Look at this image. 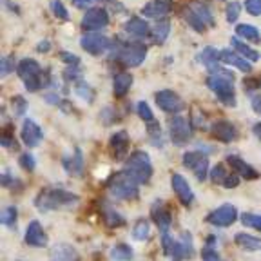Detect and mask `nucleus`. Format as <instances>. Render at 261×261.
Instances as JSON below:
<instances>
[{"label": "nucleus", "mask_w": 261, "mask_h": 261, "mask_svg": "<svg viewBox=\"0 0 261 261\" xmlns=\"http://www.w3.org/2000/svg\"><path fill=\"white\" fill-rule=\"evenodd\" d=\"M44 100L49 103V106H55V107H64V103H65V100H62L60 96H58L57 93H45L44 94Z\"/></svg>", "instance_id": "53"}, {"label": "nucleus", "mask_w": 261, "mask_h": 261, "mask_svg": "<svg viewBox=\"0 0 261 261\" xmlns=\"http://www.w3.org/2000/svg\"><path fill=\"white\" fill-rule=\"evenodd\" d=\"M245 11L252 16L261 15V0H245Z\"/></svg>", "instance_id": "50"}, {"label": "nucleus", "mask_w": 261, "mask_h": 261, "mask_svg": "<svg viewBox=\"0 0 261 261\" xmlns=\"http://www.w3.org/2000/svg\"><path fill=\"white\" fill-rule=\"evenodd\" d=\"M151 216H152V220H154V223L158 225V228L162 230V234L169 232V227H171V223H172V216L162 200H156L154 203H152Z\"/></svg>", "instance_id": "18"}, {"label": "nucleus", "mask_w": 261, "mask_h": 261, "mask_svg": "<svg viewBox=\"0 0 261 261\" xmlns=\"http://www.w3.org/2000/svg\"><path fill=\"white\" fill-rule=\"evenodd\" d=\"M238 185H240V176L236 174V172H228V176L225 178V181H223V187L225 189H236Z\"/></svg>", "instance_id": "56"}, {"label": "nucleus", "mask_w": 261, "mask_h": 261, "mask_svg": "<svg viewBox=\"0 0 261 261\" xmlns=\"http://www.w3.org/2000/svg\"><path fill=\"white\" fill-rule=\"evenodd\" d=\"M250 106H252V111L256 114H259L261 116V93L254 94L252 96V102H250Z\"/></svg>", "instance_id": "58"}, {"label": "nucleus", "mask_w": 261, "mask_h": 261, "mask_svg": "<svg viewBox=\"0 0 261 261\" xmlns=\"http://www.w3.org/2000/svg\"><path fill=\"white\" fill-rule=\"evenodd\" d=\"M156 98V106L163 111V113H169V114H179L181 111L185 109V103L184 100L171 89H163L158 91L154 94Z\"/></svg>", "instance_id": "10"}, {"label": "nucleus", "mask_w": 261, "mask_h": 261, "mask_svg": "<svg viewBox=\"0 0 261 261\" xmlns=\"http://www.w3.org/2000/svg\"><path fill=\"white\" fill-rule=\"evenodd\" d=\"M201 259L203 261H223L220 257V254L216 252V249H212V247H205L201 250Z\"/></svg>", "instance_id": "52"}, {"label": "nucleus", "mask_w": 261, "mask_h": 261, "mask_svg": "<svg viewBox=\"0 0 261 261\" xmlns=\"http://www.w3.org/2000/svg\"><path fill=\"white\" fill-rule=\"evenodd\" d=\"M133 86V74L130 73H118L113 80V94L116 98H123L129 93Z\"/></svg>", "instance_id": "26"}, {"label": "nucleus", "mask_w": 261, "mask_h": 261, "mask_svg": "<svg viewBox=\"0 0 261 261\" xmlns=\"http://www.w3.org/2000/svg\"><path fill=\"white\" fill-rule=\"evenodd\" d=\"M252 130H254V136H256V138H257V140H259V142H261V122L254 123Z\"/></svg>", "instance_id": "60"}, {"label": "nucleus", "mask_w": 261, "mask_h": 261, "mask_svg": "<svg viewBox=\"0 0 261 261\" xmlns=\"http://www.w3.org/2000/svg\"><path fill=\"white\" fill-rule=\"evenodd\" d=\"M103 221H106V225L109 228H118L125 225V218H123L120 212L114 211V208H107V211L103 212Z\"/></svg>", "instance_id": "36"}, {"label": "nucleus", "mask_w": 261, "mask_h": 261, "mask_svg": "<svg viewBox=\"0 0 261 261\" xmlns=\"http://www.w3.org/2000/svg\"><path fill=\"white\" fill-rule=\"evenodd\" d=\"M107 2H111V0H107Z\"/></svg>", "instance_id": "61"}, {"label": "nucleus", "mask_w": 261, "mask_h": 261, "mask_svg": "<svg viewBox=\"0 0 261 261\" xmlns=\"http://www.w3.org/2000/svg\"><path fill=\"white\" fill-rule=\"evenodd\" d=\"M140 184H136L135 179L130 178L125 171L114 172L107 181V189H109L111 196H114L116 200H136L140 194Z\"/></svg>", "instance_id": "3"}, {"label": "nucleus", "mask_w": 261, "mask_h": 261, "mask_svg": "<svg viewBox=\"0 0 261 261\" xmlns=\"http://www.w3.org/2000/svg\"><path fill=\"white\" fill-rule=\"evenodd\" d=\"M58 57H60V60L64 62V64L71 65V67H78V65H80V58H78L76 55L69 53V51H60Z\"/></svg>", "instance_id": "49"}, {"label": "nucleus", "mask_w": 261, "mask_h": 261, "mask_svg": "<svg viewBox=\"0 0 261 261\" xmlns=\"http://www.w3.org/2000/svg\"><path fill=\"white\" fill-rule=\"evenodd\" d=\"M123 171L135 179L136 184H147L152 176V163L151 156L145 151H135L127 158Z\"/></svg>", "instance_id": "4"}, {"label": "nucleus", "mask_w": 261, "mask_h": 261, "mask_svg": "<svg viewBox=\"0 0 261 261\" xmlns=\"http://www.w3.org/2000/svg\"><path fill=\"white\" fill-rule=\"evenodd\" d=\"M2 185H4V187H15V185H18V187H22V184L20 181H18V179L15 178V176L11 174V172L9 171H4V174H2Z\"/></svg>", "instance_id": "54"}, {"label": "nucleus", "mask_w": 261, "mask_h": 261, "mask_svg": "<svg viewBox=\"0 0 261 261\" xmlns=\"http://www.w3.org/2000/svg\"><path fill=\"white\" fill-rule=\"evenodd\" d=\"M211 133H212V136L221 143H230L238 138L236 125H234L232 122H228V120H220V122H216L211 127Z\"/></svg>", "instance_id": "17"}, {"label": "nucleus", "mask_w": 261, "mask_h": 261, "mask_svg": "<svg viewBox=\"0 0 261 261\" xmlns=\"http://www.w3.org/2000/svg\"><path fill=\"white\" fill-rule=\"evenodd\" d=\"M80 201L74 192L65 189H42L35 198V207L40 212L58 211V208H69Z\"/></svg>", "instance_id": "1"}, {"label": "nucleus", "mask_w": 261, "mask_h": 261, "mask_svg": "<svg viewBox=\"0 0 261 261\" xmlns=\"http://www.w3.org/2000/svg\"><path fill=\"white\" fill-rule=\"evenodd\" d=\"M16 220H18V211H16V207L11 205V207H6L4 211H2V223H4L6 227L15 228Z\"/></svg>", "instance_id": "40"}, {"label": "nucleus", "mask_w": 261, "mask_h": 261, "mask_svg": "<svg viewBox=\"0 0 261 261\" xmlns=\"http://www.w3.org/2000/svg\"><path fill=\"white\" fill-rule=\"evenodd\" d=\"M261 87V80L259 78H245L243 80V89L247 93H252V91L259 89Z\"/></svg>", "instance_id": "55"}, {"label": "nucleus", "mask_w": 261, "mask_h": 261, "mask_svg": "<svg viewBox=\"0 0 261 261\" xmlns=\"http://www.w3.org/2000/svg\"><path fill=\"white\" fill-rule=\"evenodd\" d=\"M169 136H171V142L178 147H184L191 142L192 138V123L191 120H187L185 116H179L174 114L171 120H169Z\"/></svg>", "instance_id": "8"}, {"label": "nucleus", "mask_w": 261, "mask_h": 261, "mask_svg": "<svg viewBox=\"0 0 261 261\" xmlns=\"http://www.w3.org/2000/svg\"><path fill=\"white\" fill-rule=\"evenodd\" d=\"M74 93H76L78 96L82 98V100H86L87 103H93L94 102V96H96V94H94L93 87H91L87 82L82 80V78L76 82V84H74Z\"/></svg>", "instance_id": "34"}, {"label": "nucleus", "mask_w": 261, "mask_h": 261, "mask_svg": "<svg viewBox=\"0 0 261 261\" xmlns=\"http://www.w3.org/2000/svg\"><path fill=\"white\" fill-rule=\"evenodd\" d=\"M236 37L241 40L252 42V44H261V35L259 29L252 24H240L236 28Z\"/></svg>", "instance_id": "28"}, {"label": "nucleus", "mask_w": 261, "mask_h": 261, "mask_svg": "<svg viewBox=\"0 0 261 261\" xmlns=\"http://www.w3.org/2000/svg\"><path fill=\"white\" fill-rule=\"evenodd\" d=\"M179 243H181V249L185 252V257H192L194 256V247H192V236L189 232H184L179 238Z\"/></svg>", "instance_id": "45"}, {"label": "nucleus", "mask_w": 261, "mask_h": 261, "mask_svg": "<svg viewBox=\"0 0 261 261\" xmlns=\"http://www.w3.org/2000/svg\"><path fill=\"white\" fill-rule=\"evenodd\" d=\"M234 241H236V245L240 249L249 250V252H256V250L261 249V240L256 236H250V234H245V232L236 234Z\"/></svg>", "instance_id": "30"}, {"label": "nucleus", "mask_w": 261, "mask_h": 261, "mask_svg": "<svg viewBox=\"0 0 261 261\" xmlns=\"http://www.w3.org/2000/svg\"><path fill=\"white\" fill-rule=\"evenodd\" d=\"M133 256H135V252H133V249L125 243L114 245L113 249L109 250V257L113 261H130Z\"/></svg>", "instance_id": "32"}, {"label": "nucleus", "mask_w": 261, "mask_h": 261, "mask_svg": "<svg viewBox=\"0 0 261 261\" xmlns=\"http://www.w3.org/2000/svg\"><path fill=\"white\" fill-rule=\"evenodd\" d=\"M207 87L216 94L223 106L236 107V93H234V74L225 67L211 73L207 76Z\"/></svg>", "instance_id": "2"}, {"label": "nucleus", "mask_w": 261, "mask_h": 261, "mask_svg": "<svg viewBox=\"0 0 261 261\" xmlns=\"http://www.w3.org/2000/svg\"><path fill=\"white\" fill-rule=\"evenodd\" d=\"M64 80L76 84V82L80 80V69H78V67H71V65H67V69L64 71Z\"/></svg>", "instance_id": "51"}, {"label": "nucleus", "mask_w": 261, "mask_h": 261, "mask_svg": "<svg viewBox=\"0 0 261 261\" xmlns=\"http://www.w3.org/2000/svg\"><path fill=\"white\" fill-rule=\"evenodd\" d=\"M189 8H191L192 11L196 13V15L200 16L201 20L205 22V25H207V28H214V25H216L214 15H212L211 8H208L205 2H201V0H192L191 4H189Z\"/></svg>", "instance_id": "27"}, {"label": "nucleus", "mask_w": 261, "mask_h": 261, "mask_svg": "<svg viewBox=\"0 0 261 261\" xmlns=\"http://www.w3.org/2000/svg\"><path fill=\"white\" fill-rule=\"evenodd\" d=\"M51 261H80V254L69 243H57L49 252Z\"/></svg>", "instance_id": "23"}, {"label": "nucleus", "mask_w": 261, "mask_h": 261, "mask_svg": "<svg viewBox=\"0 0 261 261\" xmlns=\"http://www.w3.org/2000/svg\"><path fill=\"white\" fill-rule=\"evenodd\" d=\"M107 24H109V13L103 8H91L82 18V29H86L87 33H96Z\"/></svg>", "instance_id": "11"}, {"label": "nucleus", "mask_w": 261, "mask_h": 261, "mask_svg": "<svg viewBox=\"0 0 261 261\" xmlns=\"http://www.w3.org/2000/svg\"><path fill=\"white\" fill-rule=\"evenodd\" d=\"M116 57L125 67H138L143 64L147 57V45L143 42H127V44H120Z\"/></svg>", "instance_id": "6"}, {"label": "nucleus", "mask_w": 261, "mask_h": 261, "mask_svg": "<svg viewBox=\"0 0 261 261\" xmlns=\"http://www.w3.org/2000/svg\"><path fill=\"white\" fill-rule=\"evenodd\" d=\"M13 69H15V57L8 55V57L0 60V74H2V78H6L9 73H13Z\"/></svg>", "instance_id": "46"}, {"label": "nucleus", "mask_w": 261, "mask_h": 261, "mask_svg": "<svg viewBox=\"0 0 261 261\" xmlns=\"http://www.w3.org/2000/svg\"><path fill=\"white\" fill-rule=\"evenodd\" d=\"M230 44H232L234 51H238V53H240L241 57H245L249 62H257V60L261 58V55L257 53L256 49L250 47L249 44H245V42L241 40V38L232 37V38H230Z\"/></svg>", "instance_id": "29"}, {"label": "nucleus", "mask_w": 261, "mask_h": 261, "mask_svg": "<svg viewBox=\"0 0 261 261\" xmlns=\"http://www.w3.org/2000/svg\"><path fill=\"white\" fill-rule=\"evenodd\" d=\"M240 13H241L240 2H230V4H227V9H225V18H227L228 24H234V22L240 18Z\"/></svg>", "instance_id": "42"}, {"label": "nucleus", "mask_w": 261, "mask_h": 261, "mask_svg": "<svg viewBox=\"0 0 261 261\" xmlns=\"http://www.w3.org/2000/svg\"><path fill=\"white\" fill-rule=\"evenodd\" d=\"M18 163H20V167L28 172H33L37 169V162H35L33 154H29V152H24V154L20 156V160H18Z\"/></svg>", "instance_id": "47"}, {"label": "nucleus", "mask_w": 261, "mask_h": 261, "mask_svg": "<svg viewBox=\"0 0 261 261\" xmlns=\"http://www.w3.org/2000/svg\"><path fill=\"white\" fill-rule=\"evenodd\" d=\"M236 220H238V211H236V207L230 203L221 205V207H218L216 211H212L211 214L205 218V221L214 225V227H230Z\"/></svg>", "instance_id": "12"}, {"label": "nucleus", "mask_w": 261, "mask_h": 261, "mask_svg": "<svg viewBox=\"0 0 261 261\" xmlns=\"http://www.w3.org/2000/svg\"><path fill=\"white\" fill-rule=\"evenodd\" d=\"M64 171L69 176H82L84 174V154L78 147L73 149V154H65L62 160Z\"/></svg>", "instance_id": "22"}, {"label": "nucleus", "mask_w": 261, "mask_h": 261, "mask_svg": "<svg viewBox=\"0 0 261 261\" xmlns=\"http://www.w3.org/2000/svg\"><path fill=\"white\" fill-rule=\"evenodd\" d=\"M11 111H13V116H24L25 111H28V100H25L22 94H16V96H11Z\"/></svg>", "instance_id": "38"}, {"label": "nucleus", "mask_w": 261, "mask_h": 261, "mask_svg": "<svg viewBox=\"0 0 261 261\" xmlns=\"http://www.w3.org/2000/svg\"><path fill=\"white\" fill-rule=\"evenodd\" d=\"M147 136L154 143V147H163V133H162V127H160V123L156 122V120L147 123Z\"/></svg>", "instance_id": "37"}, {"label": "nucleus", "mask_w": 261, "mask_h": 261, "mask_svg": "<svg viewBox=\"0 0 261 261\" xmlns=\"http://www.w3.org/2000/svg\"><path fill=\"white\" fill-rule=\"evenodd\" d=\"M169 33H171V22L167 20V18H163V20H158L156 22V25L151 29V40L154 42V44H163V42L167 40Z\"/></svg>", "instance_id": "31"}, {"label": "nucleus", "mask_w": 261, "mask_h": 261, "mask_svg": "<svg viewBox=\"0 0 261 261\" xmlns=\"http://www.w3.org/2000/svg\"><path fill=\"white\" fill-rule=\"evenodd\" d=\"M171 9L172 4L169 0H151L142 8V15L147 18H154V20H163L171 13Z\"/></svg>", "instance_id": "19"}, {"label": "nucleus", "mask_w": 261, "mask_h": 261, "mask_svg": "<svg viewBox=\"0 0 261 261\" xmlns=\"http://www.w3.org/2000/svg\"><path fill=\"white\" fill-rule=\"evenodd\" d=\"M136 113H138V116L143 120V122H154V114H152V109L149 107V103L147 102H138V106H136Z\"/></svg>", "instance_id": "43"}, {"label": "nucleus", "mask_w": 261, "mask_h": 261, "mask_svg": "<svg viewBox=\"0 0 261 261\" xmlns=\"http://www.w3.org/2000/svg\"><path fill=\"white\" fill-rule=\"evenodd\" d=\"M227 163L230 165V169H232L240 178H245V179H257L259 178V172H257L252 165H249L243 158H240V156H236V154L227 156Z\"/></svg>", "instance_id": "20"}, {"label": "nucleus", "mask_w": 261, "mask_h": 261, "mask_svg": "<svg viewBox=\"0 0 261 261\" xmlns=\"http://www.w3.org/2000/svg\"><path fill=\"white\" fill-rule=\"evenodd\" d=\"M123 29H125L127 35L135 38H145L147 35H151L149 24L143 18H140V16H130L129 20L125 22V25H123Z\"/></svg>", "instance_id": "24"}, {"label": "nucleus", "mask_w": 261, "mask_h": 261, "mask_svg": "<svg viewBox=\"0 0 261 261\" xmlns=\"http://www.w3.org/2000/svg\"><path fill=\"white\" fill-rule=\"evenodd\" d=\"M80 45L86 53L93 55V57H100V55L106 53L113 44H111L109 38L100 35V33H86V35L80 38Z\"/></svg>", "instance_id": "9"}, {"label": "nucleus", "mask_w": 261, "mask_h": 261, "mask_svg": "<svg viewBox=\"0 0 261 261\" xmlns=\"http://www.w3.org/2000/svg\"><path fill=\"white\" fill-rule=\"evenodd\" d=\"M184 18H185V22H187L189 25H191L192 29H194L196 33H203L205 29H207V25H205V22L201 20L200 16L196 15L194 11H192L191 8H185V11H184Z\"/></svg>", "instance_id": "35"}, {"label": "nucleus", "mask_w": 261, "mask_h": 261, "mask_svg": "<svg viewBox=\"0 0 261 261\" xmlns=\"http://www.w3.org/2000/svg\"><path fill=\"white\" fill-rule=\"evenodd\" d=\"M129 145H130V138L127 130H116L109 140V147H111V154L116 162H123L129 156Z\"/></svg>", "instance_id": "13"}, {"label": "nucleus", "mask_w": 261, "mask_h": 261, "mask_svg": "<svg viewBox=\"0 0 261 261\" xmlns=\"http://www.w3.org/2000/svg\"><path fill=\"white\" fill-rule=\"evenodd\" d=\"M42 67L37 60L33 58H24L20 64L16 65V73L20 76V80L24 82L25 89L29 93H37L42 87Z\"/></svg>", "instance_id": "5"}, {"label": "nucleus", "mask_w": 261, "mask_h": 261, "mask_svg": "<svg viewBox=\"0 0 261 261\" xmlns=\"http://www.w3.org/2000/svg\"><path fill=\"white\" fill-rule=\"evenodd\" d=\"M171 185H172V191H174L176 198L179 200V203L185 205V207H191V205L194 203V192H192L191 185H189V181L184 176L178 174V172H172Z\"/></svg>", "instance_id": "14"}, {"label": "nucleus", "mask_w": 261, "mask_h": 261, "mask_svg": "<svg viewBox=\"0 0 261 261\" xmlns=\"http://www.w3.org/2000/svg\"><path fill=\"white\" fill-rule=\"evenodd\" d=\"M221 64L232 65V67L243 71V73H252V62H249L245 57H241L234 49H223L221 51Z\"/></svg>", "instance_id": "21"}, {"label": "nucleus", "mask_w": 261, "mask_h": 261, "mask_svg": "<svg viewBox=\"0 0 261 261\" xmlns=\"http://www.w3.org/2000/svg\"><path fill=\"white\" fill-rule=\"evenodd\" d=\"M181 163H184V167L187 171H191L196 178L200 179V181H205L211 174L208 171V156L207 152L203 151H187L184 156H181Z\"/></svg>", "instance_id": "7"}, {"label": "nucleus", "mask_w": 261, "mask_h": 261, "mask_svg": "<svg viewBox=\"0 0 261 261\" xmlns=\"http://www.w3.org/2000/svg\"><path fill=\"white\" fill-rule=\"evenodd\" d=\"M149 236H151V225H149V221L142 218V220L136 221L135 227H133V238H135L136 241H147Z\"/></svg>", "instance_id": "33"}, {"label": "nucleus", "mask_w": 261, "mask_h": 261, "mask_svg": "<svg viewBox=\"0 0 261 261\" xmlns=\"http://www.w3.org/2000/svg\"><path fill=\"white\" fill-rule=\"evenodd\" d=\"M2 147L4 149H9V151H16L18 149V143H16V140H15V136H13V133H9V130H4L2 133Z\"/></svg>", "instance_id": "48"}, {"label": "nucleus", "mask_w": 261, "mask_h": 261, "mask_svg": "<svg viewBox=\"0 0 261 261\" xmlns=\"http://www.w3.org/2000/svg\"><path fill=\"white\" fill-rule=\"evenodd\" d=\"M198 62L203 64L208 69V73H214L221 67V51L214 47H205L200 55H198Z\"/></svg>", "instance_id": "25"}, {"label": "nucleus", "mask_w": 261, "mask_h": 261, "mask_svg": "<svg viewBox=\"0 0 261 261\" xmlns=\"http://www.w3.org/2000/svg\"><path fill=\"white\" fill-rule=\"evenodd\" d=\"M241 223L245 227H250V228H256L261 232V216L259 214H252V212H245L241 214Z\"/></svg>", "instance_id": "41"}, {"label": "nucleus", "mask_w": 261, "mask_h": 261, "mask_svg": "<svg viewBox=\"0 0 261 261\" xmlns=\"http://www.w3.org/2000/svg\"><path fill=\"white\" fill-rule=\"evenodd\" d=\"M51 11H53V15L57 16V18H60V20H69V13H67V9H65V6L62 4V0H51Z\"/></svg>", "instance_id": "44"}, {"label": "nucleus", "mask_w": 261, "mask_h": 261, "mask_svg": "<svg viewBox=\"0 0 261 261\" xmlns=\"http://www.w3.org/2000/svg\"><path fill=\"white\" fill-rule=\"evenodd\" d=\"M49 49H51V42H49V40H40V42H38V45H37L38 53H47Z\"/></svg>", "instance_id": "59"}, {"label": "nucleus", "mask_w": 261, "mask_h": 261, "mask_svg": "<svg viewBox=\"0 0 261 261\" xmlns=\"http://www.w3.org/2000/svg\"><path fill=\"white\" fill-rule=\"evenodd\" d=\"M24 241H25V245L35 247V249H42V247L47 245V234L44 232V227H42L37 220H33L31 223L28 225L25 234H24Z\"/></svg>", "instance_id": "15"}, {"label": "nucleus", "mask_w": 261, "mask_h": 261, "mask_svg": "<svg viewBox=\"0 0 261 261\" xmlns=\"http://www.w3.org/2000/svg\"><path fill=\"white\" fill-rule=\"evenodd\" d=\"M71 2H73V6L76 9H82V11H89L96 0H71Z\"/></svg>", "instance_id": "57"}, {"label": "nucleus", "mask_w": 261, "mask_h": 261, "mask_svg": "<svg viewBox=\"0 0 261 261\" xmlns=\"http://www.w3.org/2000/svg\"><path fill=\"white\" fill-rule=\"evenodd\" d=\"M259 80H261V78H259Z\"/></svg>", "instance_id": "62"}, {"label": "nucleus", "mask_w": 261, "mask_h": 261, "mask_svg": "<svg viewBox=\"0 0 261 261\" xmlns=\"http://www.w3.org/2000/svg\"><path fill=\"white\" fill-rule=\"evenodd\" d=\"M20 138L28 147H37L42 142V138H44V130H42V127L37 122H33L31 118H28L22 123Z\"/></svg>", "instance_id": "16"}, {"label": "nucleus", "mask_w": 261, "mask_h": 261, "mask_svg": "<svg viewBox=\"0 0 261 261\" xmlns=\"http://www.w3.org/2000/svg\"><path fill=\"white\" fill-rule=\"evenodd\" d=\"M228 176L227 169H225L223 163H216L214 167L211 169V174H208V178L212 179V184H216V185H223L225 178Z\"/></svg>", "instance_id": "39"}]
</instances>
